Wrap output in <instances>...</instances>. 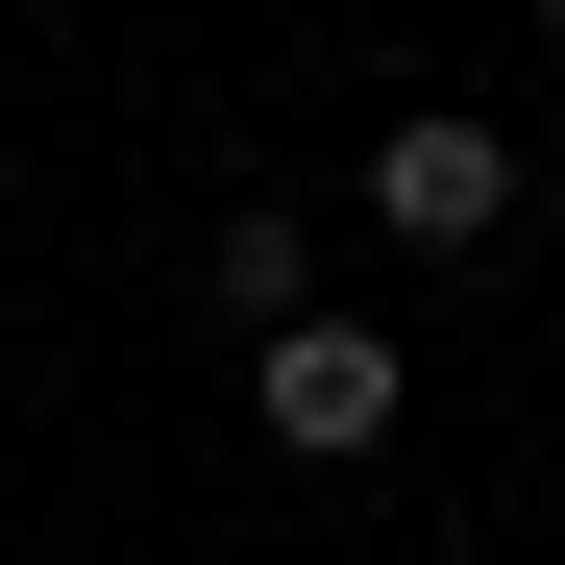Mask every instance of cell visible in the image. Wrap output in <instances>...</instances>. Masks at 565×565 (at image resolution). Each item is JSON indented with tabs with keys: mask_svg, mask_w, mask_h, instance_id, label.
<instances>
[{
	"mask_svg": "<svg viewBox=\"0 0 565 565\" xmlns=\"http://www.w3.org/2000/svg\"><path fill=\"white\" fill-rule=\"evenodd\" d=\"M246 394H270V443H320V467H369V443H394V394H418V369L369 344V320H270V344H246Z\"/></svg>",
	"mask_w": 565,
	"mask_h": 565,
	"instance_id": "6da1fadb",
	"label": "cell"
},
{
	"mask_svg": "<svg viewBox=\"0 0 565 565\" xmlns=\"http://www.w3.org/2000/svg\"><path fill=\"white\" fill-rule=\"evenodd\" d=\"M369 222H394V246H492V222H516V148L467 124V99H418L394 148H369Z\"/></svg>",
	"mask_w": 565,
	"mask_h": 565,
	"instance_id": "7a4b0ae2",
	"label": "cell"
},
{
	"mask_svg": "<svg viewBox=\"0 0 565 565\" xmlns=\"http://www.w3.org/2000/svg\"><path fill=\"white\" fill-rule=\"evenodd\" d=\"M198 296L270 344V320H320V246H296V222H222V246H198Z\"/></svg>",
	"mask_w": 565,
	"mask_h": 565,
	"instance_id": "3957f363",
	"label": "cell"
}]
</instances>
